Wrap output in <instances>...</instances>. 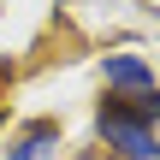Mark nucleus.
Returning a JSON list of instances; mask_svg holds the SVG:
<instances>
[{
  "mask_svg": "<svg viewBox=\"0 0 160 160\" xmlns=\"http://www.w3.org/2000/svg\"><path fill=\"white\" fill-rule=\"evenodd\" d=\"M65 148V125L59 119H24V125H12V137H6V160H59Z\"/></svg>",
  "mask_w": 160,
  "mask_h": 160,
  "instance_id": "7ed1b4c3",
  "label": "nucleus"
},
{
  "mask_svg": "<svg viewBox=\"0 0 160 160\" xmlns=\"http://www.w3.org/2000/svg\"><path fill=\"white\" fill-rule=\"evenodd\" d=\"M71 160H107V154H101V148H77Z\"/></svg>",
  "mask_w": 160,
  "mask_h": 160,
  "instance_id": "39448f33",
  "label": "nucleus"
},
{
  "mask_svg": "<svg viewBox=\"0 0 160 160\" xmlns=\"http://www.w3.org/2000/svg\"><path fill=\"white\" fill-rule=\"evenodd\" d=\"M95 148L107 160H160V131H148L131 113V101L101 95L95 101Z\"/></svg>",
  "mask_w": 160,
  "mask_h": 160,
  "instance_id": "f257e3e1",
  "label": "nucleus"
},
{
  "mask_svg": "<svg viewBox=\"0 0 160 160\" xmlns=\"http://www.w3.org/2000/svg\"><path fill=\"white\" fill-rule=\"evenodd\" d=\"M101 83H107V95H119V101H137V95H148V89H160L154 65L142 59V53H101Z\"/></svg>",
  "mask_w": 160,
  "mask_h": 160,
  "instance_id": "f03ea898",
  "label": "nucleus"
},
{
  "mask_svg": "<svg viewBox=\"0 0 160 160\" xmlns=\"http://www.w3.org/2000/svg\"><path fill=\"white\" fill-rule=\"evenodd\" d=\"M59 6H65V0H59Z\"/></svg>",
  "mask_w": 160,
  "mask_h": 160,
  "instance_id": "423d86ee",
  "label": "nucleus"
},
{
  "mask_svg": "<svg viewBox=\"0 0 160 160\" xmlns=\"http://www.w3.org/2000/svg\"><path fill=\"white\" fill-rule=\"evenodd\" d=\"M131 113H137V119H142L148 131H160V89H148V95H137V101H131Z\"/></svg>",
  "mask_w": 160,
  "mask_h": 160,
  "instance_id": "20e7f679",
  "label": "nucleus"
}]
</instances>
